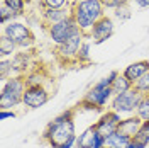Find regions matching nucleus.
<instances>
[{"mask_svg":"<svg viewBox=\"0 0 149 148\" xmlns=\"http://www.w3.org/2000/svg\"><path fill=\"white\" fill-rule=\"evenodd\" d=\"M26 89H27L26 75L9 77L3 82V85H2V92H0V111H7V109H12V107H15L19 104H22Z\"/></svg>","mask_w":149,"mask_h":148,"instance_id":"nucleus-4","label":"nucleus"},{"mask_svg":"<svg viewBox=\"0 0 149 148\" xmlns=\"http://www.w3.org/2000/svg\"><path fill=\"white\" fill-rule=\"evenodd\" d=\"M134 4L141 9H149V0H134Z\"/></svg>","mask_w":149,"mask_h":148,"instance_id":"nucleus-29","label":"nucleus"},{"mask_svg":"<svg viewBox=\"0 0 149 148\" xmlns=\"http://www.w3.org/2000/svg\"><path fill=\"white\" fill-rule=\"evenodd\" d=\"M86 39L83 31H78L74 32L73 36L70 37L68 41H65L63 44H58L54 48V55L58 58V61L61 65H71V63H76V56H78V51L83 44V41ZM78 65V63H76Z\"/></svg>","mask_w":149,"mask_h":148,"instance_id":"nucleus-5","label":"nucleus"},{"mask_svg":"<svg viewBox=\"0 0 149 148\" xmlns=\"http://www.w3.org/2000/svg\"><path fill=\"white\" fill-rule=\"evenodd\" d=\"M134 89L142 95H149V72L146 75H142L139 80L134 83Z\"/></svg>","mask_w":149,"mask_h":148,"instance_id":"nucleus-23","label":"nucleus"},{"mask_svg":"<svg viewBox=\"0 0 149 148\" xmlns=\"http://www.w3.org/2000/svg\"><path fill=\"white\" fill-rule=\"evenodd\" d=\"M141 97H142V94H139L134 87L127 90V92L124 94H119V95H115L110 102V109L112 111H115L117 114H136V109H137V106H139L141 102Z\"/></svg>","mask_w":149,"mask_h":148,"instance_id":"nucleus-7","label":"nucleus"},{"mask_svg":"<svg viewBox=\"0 0 149 148\" xmlns=\"http://www.w3.org/2000/svg\"><path fill=\"white\" fill-rule=\"evenodd\" d=\"M132 141L137 143V145H141L142 148L148 147V143H149V121H142L139 131H137V135L134 136Z\"/></svg>","mask_w":149,"mask_h":148,"instance_id":"nucleus-18","label":"nucleus"},{"mask_svg":"<svg viewBox=\"0 0 149 148\" xmlns=\"http://www.w3.org/2000/svg\"><path fill=\"white\" fill-rule=\"evenodd\" d=\"M9 72H10V75L14 72V68H12V60L2 58V61H0V78H2V80H7Z\"/></svg>","mask_w":149,"mask_h":148,"instance_id":"nucleus-26","label":"nucleus"},{"mask_svg":"<svg viewBox=\"0 0 149 148\" xmlns=\"http://www.w3.org/2000/svg\"><path fill=\"white\" fill-rule=\"evenodd\" d=\"M0 118L2 119H7V118H15V112L14 111H2V114H0Z\"/></svg>","mask_w":149,"mask_h":148,"instance_id":"nucleus-30","label":"nucleus"},{"mask_svg":"<svg viewBox=\"0 0 149 148\" xmlns=\"http://www.w3.org/2000/svg\"><path fill=\"white\" fill-rule=\"evenodd\" d=\"M148 72H149V60H141V61H136V63H130L129 66H125L124 75L134 85L142 75H146Z\"/></svg>","mask_w":149,"mask_h":148,"instance_id":"nucleus-14","label":"nucleus"},{"mask_svg":"<svg viewBox=\"0 0 149 148\" xmlns=\"http://www.w3.org/2000/svg\"><path fill=\"white\" fill-rule=\"evenodd\" d=\"M102 5L105 9H119L124 5H129V0H102Z\"/></svg>","mask_w":149,"mask_h":148,"instance_id":"nucleus-27","label":"nucleus"},{"mask_svg":"<svg viewBox=\"0 0 149 148\" xmlns=\"http://www.w3.org/2000/svg\"><path fill=\"white\" fill-rule=\"evenodd\" d=\"M71 2H74V0H71Z\"/></svg>","mask_w":149,"mask_h":148,"instance_id":"nucleus-33","label":"nucleus"},{"mask_svg":"<svg viewBox=\"0 0 149 148\" xmlns=\"http://www.w3.org/2000/svg\"><path fill=\"white\" fill-rule=\"evenodd\" d=\"M136 116L141 121H149V95H142L141 102L136 109Z\"/></svg>","mask_w":149,"mask_h":148,"instance_id":"nucleus-20","label":"nucleus"},{"mask_svg":"<svg viewBox=\"0 0 149 148\" xmlns=\"http://www.w3.org/2000/svg\"><path fill=\"white\" fill-rule=\"evenodd\" d=\"M90 37H86L83 41V44H81V48H80V51H78V56H76V63L81 66L85 65V63H90L92 60H90V41H88Z\"/></svg>","mask_w":149,"mask_h":148,"instance_id":"nucleus-21","label":"nucleus"},{"mask_svg":"<svg viewBox=\"0 0 149 148\" xmlns=\"http://www.w3.org/2000/svg\"><path fill=\"white\" fill-rule=\"evenodd\" d=\"M66 2H70V0H41L39 5H41V10L42 9H61V7H66Z\"/></svg>","mask_w":149,"mask_h":148,"instance_id":"nucleus-25","label":"nucleus"},{"mask_svg":"<svg viewBox=\"0 0 149 148\" xmlns=\"http://www.w3.org/2000/svg\"><path fill=\"white\" fill-rule=\"evenodd\" d=\"M51 89H47L44 83H27V89L24 92V99H22V104L26 107H31V109H36V107H41L44 106L49 99H51Z\"/></svg>","mask_w":149,"mask_h":148,"instance_id":"nucleus-8","label":"nucleus"},{"mask_svg":"<svg viewBox=\"0 0 149 148\" xmlns=\"http://www.w3.org/2000/svg\"><path fill=\"white\" fill-rule=\"evenodd\" d=\"M74 112L76 109H68L56 116L42 131V141L51 148H71L76 143L74 131Z\"/></svg>","mask_w":149,"mask_h":148,"instance_id":"nucleus-1","label":"nucleus"},{"mask_svg":"<svg viewBox=\"0 0 149 148\" xmlns=\"http://www.w3.org/2000/svg\"><path fill=\"white\" fill-rule=\"evenodd\" d=\"M73 16V7H61V9H42L41 10V22L42 27L47 29L51 26H54L58 22H63L68 17Z\"/></svg>","mask_w":149,"mask_h":148,"instance_id":"nucleus-12","label":"nucleus"},{"mask_svg":"<svg viewBox=\"0 0 149 148\" xmlns=\"http://www.w3.org/2000/svg\"><path fill=\"white\" fill-rule=\"evenodd\" d=\"M115 17L119 19V20H127V19L130 17V9H129V5H124V7L115 9Z\"/></svg>","mask_w":149,"mask_h":148,"instance_id":"nucleus-28","label":"nucleus"},{"mask_svg":"<svg viewBox=\"0 0 149 148\" xmlns=\"http://www.w3.org/2000/svg\"><path fill=\"white\" fill-rule=\"evenodd\" d=\"M15 17H17V16H15V14H14V12H12L5 4H2V5H0V22H2L3 26H5V24H9V22H12Z\"/></svg>","mask_w":149,"mask_h":148,"instance_id":"nucleus-24","label":"nucleus"},{"mask_svg":"<svg viewBox=\"0 0 149 148\" xmlns=\"http://www.w3.org/2000/svg\"><path fill=\"white\" fill-rule=\"evenodd\" d=\"M127 148H142V147H141V145H137V143H134V141H132V143H130V145H129Z\"/></svg>","mask_w":149,"mask_h":148,"instance_id":"nucleus-31","label":"nucleus"},{"mask_svg":"<svg viewBox=\"0 0 149 148\" xmlns=\"http://www.w3.org/2000/svg\"><path fill=\"white\" fill-rule=\"evenodd\" d=\"M119 123H120V114H117L115 111L109 109L107 112H103L102 116H100V119L97 121L93 126H95L97 133H98L103 140H107L110 135H113V133L117 131Z\"/></svg>","mask_w":149,"mask_h":148,"instance_id":"nucleus-10","label":"nucleus"},{"mask_svg":"<svg viewBox=\"0 0 149 148\" xmlns=\"http://www.w3.org/2000/svg\"><path fill=\"white\" fill-rule=\"evenodd\" d=\"M71 7L74 20L86 37L93 26L105 16V7L102 5V0H76L71 4Z\"/></svg>","mask_w":149,"mask_h":148,"instance_id":"nucleus-2","label":"nucleus"},{"mask_svg":"<svg viewBox=\"0 0 149 148\" xmlns=\"http://www.w3.org/2000/svg\"><path fill=\"white\" fill-rule=\"evenodd\" d=\"M132 87H134L132 82H129L124 73H117V77L112 80V94H113V97L119 95V94H124L127 90H130Z\"/></svg>","mask_w":149,"mask_h":148,"instance_id":"nucleus-17","label":"nucleus"},{"mask_svg":"<svg viewBox=\"0 0 149 148\" xmlns=\"http://www.w3.org/2000/svg\"><path fill=\"white\" fill-rule=\"evenodd\" d=\"M2 34H5L9 39H12L17 48H31L36 41L31 27L26 26L24 22H17V20L5 24V27L2 29Z\"/></svg>","mask_w":149,"mask_h":148,"instance_id":"nucleus-6","label":"nucleus"},{"mask_svg":"<svg viewBox=\"0 0 149 148\" xmlns=\"http://www.w3.org/2000/svg\"><path fill=\"white\" fill-rule=\"evenodd\" d=\"M46 31H47V34H49V37H51V41L58 46V44H63L65 41H68L74 32H78L81 29L78 27L74 17L71 16V17H68L66 20H63V22H58L54 26L47 27Z\"/></svg>","mask_w":149,"mask_h":148,"instance_id":"nucleus-9","label":"nucleus"},{"mask_svg":"<svg viewBox=\"0 0 149 148\" xmlns=\"http://www.w3.org/2000/svg\"><path fill=\"white\" fill-rule=\"evenodd\" d=\"M141 124H142V121H141L136 114H132V116L125 118V119H120L117 131L134 140V136L137 135V131H139V128H141Z\"/></svg>","mask_w":149,"mask_h":148,"instance_id":"nucleus-15","label":"nucleus"},{"mask_svg":"<svg viewBox=\"0 0 149 148\" xmlns=\"http://www.w3.org/2000/svg\"><path fill=\"white\" fill-rule=\"evenodd\" d=\"M112 34H113V20H112L110 17H107V16H103V17L92 27L88 37H90L92 43L100 44L103 41H107L109 37H112Z\"/></svg>","mask_w":149,"mask_h":148,"instance_id":"nucleus-11","label":"nucleus"},{"mask_svg":"<svg viewBox=\"0 0 149 148\" xmlns=\"http://www.w3.org/2000/svg\"><path fill=\"white\" fill-rule=\"evenodd\" d=\"M15 43L9 39V37L5 36V34H2L0 36V56L2 58H5V56H10L14 51H15Z\"/></svg>","mask_w":149,"mask_h":148,"instance_id":"nucleus-19","label":"nucleus"},{"mask_svg":"<svg viewBox=\"0 0 149 148\" xmlns=\"http://www.w3.org/2000/svg\"><path fill=\"white\" fill-rule=\"evenodd\" d=\"M119 72H112L109 77L102 78L98 83H95L88 92L81 97L76 107L81 109H90V111H103L105 106L112 102L113 94H112V80L117 77Z\"/></svg>","mask_w":149,"mask_h":148,"instance_id":"nucleus-3","label":"nucleus"},{"mask_svg":"<svg viewBox=\"0 0 149 148\" xmlns=\"http://www.w3.org/2000/svg\"><path fill=\"white\" fill-rule=\"evenodd\" d=\"M31 2H32V0H26V4H31Z\"/></svg>","mask_w":149,"mask_h":148,"instance_id":"nucleus-32","label":"nucleus"},{"mask_svg":"<svg viewBox=\"0 0 149 148\" xmlns=\"http://www.w3.org/2000/svg\"><path fill=\"white\" fill-rule=\"evenodd\" d=\"M105 140L97 133L95 126H90L76 138V148H103Z\"/></svg>","mask_w":149,"mask_h":148,"instance_id":"nucleus-13","label":"nucleus"},{"mask_svg":"<svg viewBox=\"0 0 149 148\" xmlns=\"http://www.w3.org/2000/svg\"><path fill=\"white\" fill-rule=\"evenodd\" d=\"M130 143H132V138L122 135V133H119V131H115L113 135H110L109 138L105 140L103 148H127Z\"/></svg>","mask_w":149,"mask_h":148,"instance_id":"nucleus-16","label":"nucleus"},{"mask_svg":"<svg viewBox=\"0 0 149 148\" xmlns=\"http://www.w3.org/2000/svg\"><path fill=\"white\" fill-rule=\"evenodd\" d=\"M2 4H5L15 16H24L26 10V0H2Z\"/></svg>","mask_w":149,"mask_h":148,"instance_id":"nucleus-22","label":"nucleus"}]
</instances>
